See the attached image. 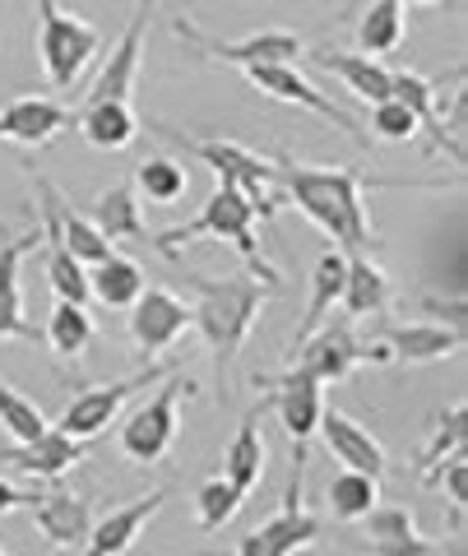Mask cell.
<instances>
[{
	"instance_id": "cell-1",
	"label": "cell",
	"mask_w": 468,
	"mask_h": 556,
	"mask_svg": "<svg viewBox=\"0 0 468 556\" xmlns=\"http://www.w3.org/2000/svg\"><path fill=\"white\" fill-rule=\"evenodd\" d=\"M274 186L283 190V204H292L302 218L339 241V251H371V218H367V177L353 167H320L298 163L279 153L274 163Z\"/></svg>"
},
{
	"instance_id": "cell-4",
	"label": "cell",
	"mask_w": 468,
	"mask_h": 556,
	"mask_svg": "<svg viewBox=\"0 0 468 556\" xmlns=\"http://www.w3.org/2000/svg\"><path fill=\"white\" fill-rule=\"evenodd\" d=\"M149 130L163 135V139H172V144H177L181 153L200 159L204 167H214V177H218L223 186H237L241 195H251L260 223H269L274 214H279L283 190L274 186V163H265V159H260V153H251L246 144H237V139H190V135H181V130L163 126V121H149Z\"/></svg>"
},
{
	"instance_id": "cell-14",
	"label": "cell",
	"mask_w": 468,
	"mask_h": 556,
	"mask_svg": "<svg viewBox=\"0 0 468 556\" xmlns=\"http://www.w3.org/2000/svg\"><path fill=\"white\" fill-rule=\"evenodd\" d=\"M84 455H89V441H79L51 422L38 441H14L10 450H0V468H14V473L38 482H61L71 468L84 464Z\"/></svg>"
},
{
	"instance_id": "cell-19",
	"label": "cell",
	"mask_w": 468,
	"mask_h": 556,
	"mask_svg": "<svg viewBox=\"0 0 468 556\" xmlns=\"http://www.w3.org/2000/svg\"><path fill=\"white\" fill-rule=\"evenodd\" d=\"M380 343L390 348V362H408V367H422V362H445L464 348V325H441V320H408V325H390Z\"/></svg>"
},
{
	"instance_id": "cell-24",
	"label": "cell",
	"mask_w": 468,
	"mask_h": 556,
	"mask_svg": "<svg viewBox=\"0 0 468 556\" xmlns=\"http://www.w3.org/2000/svg\"><path fill=\"white\" fill-rule=\"evenodd\" d=\"M349 255V274H343V316L349 320H367L380 316L394 302V278L371 260V251H343Z\"/></svg>"
},
{
	"instance_id": "cell-13",
	"label": "cell",
	"mask_w": 468,
	"mask_h": 556,
	"mask_svg": "<svg viewBox=\"0 0 468 556\" xmlns=\"http://www.w3.org/2000/svg\"><path fill=\"white\" fill-rule=\"evenodd\" d=\"M159 376H163V367H149V371L130 376V380H116V386H89V390H79L71 404H65V413L56 417V427L71 431V437H79V441H93V437H102V431L116 422V413L130 404V394L153 386Z\"/></svg>"
},
{
	"instance_id": "cell-15",
	"label": "cell",
	"mask_w": 468,
	"mask_h": 556,
	"mask_svg": "<svg viewBox=\"0 0 468 556\" xmlns=\"http://www.w3.org/2000/svg\"><path fill=\"white\" fill-rule=\"evenodd\" d=\"M390 93L418 116V130L431 135V153H450V159L464 167L459 139L445 126V84L418 75V70H390Z\"/></svg>"
},
{
	"instance_id": "cell-18",
	"label": "cell",
	"mask_w": 468,
	"mask_h": 556,
	"mask_svg": "<svg viewBox=\"0 0 468 556\" xmlns=\"http://www.w3.org/2000/svg\"><path fill=\"white\" fill-rule=\"evenodd\" d=\"M159 0H140L130 14L126 33H121V42L112 47V56L102 61L98 79L89 84V93H84V102H102V98H130L135 89V75H140V51H144V24Z\"/></svg>"
},
{
	"instance_id": "cell-33",
	"label": "cell",
	"mask_w": 468,
	"mask_h": 556,
	"mask_svg": "<svg viewBox=\"0 0 468 556\" xmlns=\"http://www.w3.org/2000/svg\"><path fill=\"white\" fill-rule=\"evenodd\" d=\"M135 195H144L153 204H177L186 190H190V172L167 159V153H153V159H140L135 163Z\"/></svg>"
},
{
	"instance_id": "cell-9",
	"label": "cell",
	"mask_w": 468,
	"mask_h": 556,
	"mask_svg": "<svg viewBox=\"0 0 468 556\" xmlns=\"http://www.w3.org/2000/svg\"><path fill=\"white\" fill-rule=\"evenodd\" d=\"M172 33H177V42H186L195 56L237 65V70L283 65V61H298L302 56V38H298V33H283V28L251 33V38H241V42H218V38H210V33H200L195 24H186V14H181V20H172Z\"/></svg>"
},
{
	"instance_id": "cell-7",
	"label": "cell",
	"mask_w": 468,
	"mask_h": 556,
	"mask_svg": "<svg viewBox=\"0 0 468 556\" xmlns=\"http://www.w3.org/2000/svg\"><path fill=\"white\" fill-rule=\"evenodd\" d=\"M181 394H190V380L167 376L163 390L126 417L116 445H121V455H126L130 464L149 468V464L167 459V450L177 445V437H181Z\"/></svg>"
},
{
	"instance_id": "cell-37",
	"label": "cell",
	"mask_w": 468,
	"mask_h": 556,
	"mask_svg": "<svg viewBox=\"0 0 468 556\" xmlns=\"http://www.w3.org/2000/svg\"><path fill=\"white\" fill-rule=\"evenodd\" d=\"M241 501H246V492H237V486L228 482V478H210L195 492V515H200V529L204 533H218L223 525H228V519L241 510Z\"/></svg>"
},
{
	"instance_id": "cell-10",
	"label": "cell",
	"mask_w": 468,
	"mask_h": 556,
	"mask_svg": "<svg viewBox=\"0 0 468 556\" xmlns=\"http://www.w3.org/2000/svg\"><path fill=\"white\" fill-rule=\"evenodd\" d=\"M246 79H251L265 98H274V102H292V108H306L311 116L329 121V126H339L343 135L353 139L357 149H371V135L362 130V121H353L349 112L339 108L334 98H325V93L316 89V84L302 79V75H298V65H292V61H283V65H251V70H246Z\"/></svg>"
},
{
	"instance_id": "cell-2",
	"label": "cell",
	"mask_w": 468,
	"mask_h": 556,
	"mask_svg": "<svg viewBox=\"0 0 468 556\" xmlns=\"http://www.w3.org/2000/svg\"><path fill=\"white\" fill-rule=\"evenodd\" d=\"M186 288L195 292L190 306V325L200 329L204 348L214 357V386H218V404L232 399V367L241 357V343L260 320L265 306V288L255 274H223V278H204V274H186Z\"/></svg>"
},
{
	"instance_id": "cell-35",
	"label": "cell",
	"mask_w": 468,
	"mask_h": 556,
	"mask_svg": "<svg viewBox=\"0 0 468 556\" xmlns=\"http://www.w3.org/2000/svg\"><path fill=\"white\" fill-rule=\"evenodd\" d=\"M47 427H51V422L42 417V408L33 404V399H24L14 386H5V380H0V431H5L10 441H38Z\"/></svg>"
},
{
	"instance_id": "cell-23",
	"label": "cell",
	"mask_w": 468,
	"mask_h": 556,
	"mask_svg": "<svg viewBox=\"0 0 468 556\" xmlns=\"http://www.w3.org/2000/svg\"><path fill=\"white\" fill-rule=\"evenodd\" d=\"M362 538H367L371 552H385V556H437L441 543H431V538L413 525L404 506H376L362 515Z\"/></svg>"
},
{
	"instance_id": "cell-21",
	"label": "cell",
	"mask_w": 468,
	"mask_h": 556,
	"mask_svg": "<svg viewBox=\"0 0 468 556\" xmlns=\"http://www.w3.org/2000/svg\"><path fill=\"white\" fill-rule=\"evenodd\" d=\"M163 501H167V492L159 486V492L130 501V506L107 510L89 529V538H84V552H93V556H121V552H130L135 543H140V533L149 529V519L163 510Z\"/></svg>"
},
{
	"instance_id": "cell-20",
	"label": "cell",
	"mask_w": 468,
	"mask_h": 556,
	"mask_svg": "<svg viewBox=\"0 0 468 556\" xmlns=\"http://www.w3.org/2000/svg\"><path fill=\"white\" fill-rule=\"evenodd\" d=\"M33 519H38L47 543L61 547V552H84V538H89V529H93L89 501L75 496V492H61V486L33 492Z\"/></svg>"
},
{
	"instance_id": "cell-29",
	"label": "cell",
	"mask_w": 468,
	"mask_h": 556,
	"mask_svg": "<svg viewBox=\"0 0 468 556\" xmlns=\"http://www.w3.org/2000/svg\"><path fill=\"white\" fill-rule=\"evenodd\" d=\"M343 274H349V255H343V251H325L316 260V269H311V302H306V316L298 325V334H292V348H298L311 334V329H316L329 316V311L339 306V298H343Z\"/></svg>"
},
{
	"instance_id": "cell-36",
	"label": "cell",
	"mask_w": 468,
	"mask_h": 556,
	"mask_svg": "<svg viewBox=\"0 0 468 556\" xmlns=\"http://www.w3.org/2000/svg\"><path fill=\"white\" fill-rule=\"evenodd\" d=\"M464 422H468V408H464V404H450V408L441 413V422H437V431H431L427 450L418 455V473H422V478H431L441 459H450L455 450H464V437H468Z\"/></svg>"
},
{
	"instance_id": "cell-11",
	"label": "cell",
	"mask_w": 468,
	"mask_h": 556,
	"mask_svg": "<svg viewBox=\"0 0 468 556\" xmlns=\"http://www.w3.org/2000/svg\"><path fill=\"white\" fill-rule=\"evenodd\" d=\"M255 386L269 390L265 408L279 413L283 431L292 437V455H306V445H311V437H316V427H320V413H325V386L320 380H311V376H302L298 367H288L279 376H255Z\"/></svg>"
},
{
	"instance_id": "cell-17",
	"label": "cell",
	"mask_w": 468,
	"mask_h": 556,
	"mask_svg": "<svg viewBox=\"0 0 468 556\" xmlns=\"http://www.w3.org/2000/svg\"><path fill=\"white\" fill-rule=\"evenodd\" d=\"M320 441L325 450L334 455L343 468H357V473H371V478H385L390 473V455L385 445L371 437V427H362L357 417L339 413V408H325L320 413Z\"/></svg>"
},
{
	"instance_id": "cell-27",
	"label": "cell",
	"mask_w": 468,
	"mask_h": 556,
	"mask_svg": "<svg viewBox=\"0 0 468 556\" xmlns=\"http://www.w3.org/2000/svg\"><path fill=\"white\" fill-rule=\"evenodd\" d=\"M260 413H265V404H255L246 417L237 422V437L228 441V450H223V478H228L237 492H255L260 478H265V441H260Z\"/></svg>"
},
{
	"instance_id": "cell-38",
	"label": "cell",
	"mask_w": 468,
	"mask_h": 556,
	"mask_svg": "<svg viewBox=\"0 0 468 556\" xmlns=\"http://www.w3.org/2000/svg\"><path fill=\"white\" fill-rule=\"evenodd\" d=\"M371 139H385V144H408L418 139V116H413L394 93L371 102Z\"/></svg>"
},
{
	"instance_id": "cell-40",
	"label": "cell",
	"mask_w": 468,
	"mask_h": 556,
	"mask_svg": "<svg viewBox=\"0 0 468 556\" xmlns=\"http://www.w3.org/2000/svg\"><path fill=\"white\" fill-rule=\"evenodd\" d=\"M24 506H33V492H24V486H14V482L0 478V515H14Z\"/></svg>"
},
{
	"instance_id": "cell-41",
	"label": "cell",
	"mask_w": 468,
	"mask_h": 556,
	"mask_svg": "<svg viewBox=\"0 0 468 556\" xmlns=\"http://www.w3.org/2000/svg\"><path fill=\"white\" fill-rule=\"evenodd\" d=\"M394 5H404V10H413V5H441V0H394Z\"/></svg>"
},
{
	"instance_id": "cell-30",
	"label": "cell",
	"mask_w": 468,
	"mask_h": 556,
	"mask_svg": "<svg viewBox=\"0 0 468 556\" xmlns=\"http://www.w3.org/2000/svg\"><path fill=\"white\" fill-rule=\"evenodd\" d=\"M93 334H98V329H93L89 306L56 298V306H51V316H47V329H42V339H47L51 353L65 357V362H79L84 353H89Z\"/></svg>"
},
{
	"instance_id": "cell-28",
	"label": "cell",
	"mask_w": 468,
	"mask_h": 556,
	"mask_svg": "<svg viewBox=\"0 0 468 556\" xmlns=\"http://www.w3.org/2000/svg\"><path fill=\"white\" fill-rule=\"evenodd\" d=\"M98 228H102V237L112 241H144L149 237V228H144V214H140V195H135V186L130 181H116V186H107L102 195L93 200V214H89Z\"/></svg>"
},
{
	"instance_id": "cell-6",
	"label": "cell",
	"mask_w": 468,
	"mask_h": 556,
	"mask_svg": "<svg viewBox=\"0 0 468 556\" xmlns=\"http://www.w3.org/2000/svg\"><path fill=\"white\" fill-rule=\"evenodd\" d=\"M98 51H102V33L89 20L61 10L56 0H38V61L51 89H71Z\"/></svg>"
},
{
	"instance_id": "cell-12",
	"label": "cell",
	"mask_w": 468,
	"mask_h": 556,
	"mask_svg": "<svg viewBox=\"0 0 468 556\" xmlns=\"http://www.w3.org/2000/svg\"><path fill=\"white\" fill-rule=\"evenodd\" d=\"M130 343L140 357H159L190 329V302L167 288H149L130 306Z\"/></svg>"
},
{
	"instance_id": "cell-26",
	"label": "cell",
	"mask_w": 468,
	"mask_h": 556,
	"mask_svg": "<svg viewBox=\"0 0 468 556\" xmlns=\"http://www.w3.org/2000/svg\"><path fill=\"white\" fill-rule=\"evenodd\" d=\"M311 65H320L325 75H334L349 84V93L357 98H367V102H380V98H390V65L380 61V56H367V51H311Z\"/></svg>"
},
{
	"instance_id": "cell-34",
	"label": "cell",
	"mask_w": 468,
	"mask_h": 556,
	"mask_svg": "<svg viewBox=\"0 0 468 556\" xmlns=\"http://www.w3.org/2000/svg\"><path fill=\"white\" fill-rule=\"evenodd\" d=\"M376 501H380V478H371V473L343 468V473L329 482V515H334L339 525H357Z\"/></svg>"
},
{
	"instance_id": "cell-5",
	"label": "cell",
	"mask_w": 468,
	"mask_h": 556,
	"mask_svg": "<svg viewBox=\"0 0 468 556\" xmlns=\"http://www.w3.org/2000/svg\"><path fill=\"white\" fill-rule=\"evenodd\" d=\"M367 362L385 367L390 348L357 339L353 320L334 316V311H329V316L311 329L298 348H292V367H298L302 376H311V380H320V386H339V380H349L357 367H367Z\"/></svg>"
},
{
	"instance_id": "cell-42",
	"label": "cell",
	"mask_w": 468,
	"mask_h": 556,
	"mask_svg": "<svg viewBox=\"0 0 468 556\" xmlns=\"http://www.w3.org/2000/svg\"><path fill=\"white\" fill-rule=\"evenodd\" d=\"M0 552H5V547H0Z\"/></svg>"
},
{
	"instance_id": "cell-22",
	"label": "cell",
	"mask_w": 468,
	"mask_h": 556,
	"mask_svg": "<svg viewBox=\"0 0 468 556\" xmlns=\"http://www.w3.org/2000/svg\"><path fill=\"white\" fill-rule=\"evenodd\" d=\"M38 241L42 232L28 228L24 237H10L0 247V339H38V325L24 316V292H20V265Z\"/></svg>"
},
{
	"instance_id": "cell-3",
	"label": "cell",
	"mask_w": 468,
	"mask_h": 556,
	"mask_svg": "<svg viewBox=\"0 0 468 556\" xmlns=\"http://www.w3.org/2000/svg\"><path fill=\"white\" fill-rule=\"evenodd\" d=\"M255 223H260V214H255V204H251V195H241L237 186H214V195L204 200V208H200V218L195 223H181V228H167L153 247H159L167 260H177V247L181 241H195V237H218V241H228V247L246 260V269L260 278V283H279V269L269 265L265 255H260V241H255Z\"/></svg>"
},
{
	"instance_id": "cell-25",
	"label": "cell",
	"mask_w": 468,
	"mask_h": 556,
	"mask_svg": "<svg viewBox=\"0 0 468 556\" xmlns=\"http://www.w3.org/2000/svg\"><path fill=\"white\" fill-rule=\"evenodd\" d=\"M75 126L93 149H130L140 135V116H135L130 98H102V102H79Z\"/></svg>"
},
{
	"instance_id": "cell-8",
	"label": "cell",
	"mask_w": 468,
	"mask_h": 556,
	"mask_svg": "<svg viewBox=\"0 0 468 556\" xmlns=\"http://www.w3.org/2000/svg\"><path fill=\"white\" fill-rule=\"evenodd\" d=\"M302 482H306V455H292V473H288V492H283L279 515L241 538L237 543L241 556H288V552L306 547L311 538H320V515H311L302 506Z\"/></svg>"
},
{
	"instance_id": "cell-31",
	"label": "cell",
	"mask_w": 468,
	"mask_h": 556,
	"mask_svg": "<svg viewBox=\"0 0 468 556\" xmlns=\"http://www.w3.org/2000/svg\"><path fill=\"white\" fill-rule=\"evenodd\" d=\"M144 292V269L135 265L130 255H107L98 260V265H89V298H98L102 306L112 311H126L135 298Z\"/></svg>"
},
{
	"instance_id": "cell-39",
	"label": "cell",
	"mask_w": 468,
	"mask_h": 556,
	"mask_svg": "<svg viewBox=\"0 0 468 556\" xmlns=\"http://www.w3.org/2000/svg\"><path fill=\"white\" fill-rule=\"evenodd\" d=\"M427 482H441L445 496H450V515H455V533L464 529V501H468V464H464V450H455L450 459L437 464V473Z\"/></svg>"
},
{
	"instance_id": "cell-32",
	"label": "cell",
	"mask_w": 468,
	"mask_h": 556,
	"mask_svg": "<svg viewBox=\"0 0 468 556\" xmlns=\"http://www.w3.org/2000/svg\"><path fill=\"white\" fill-rule=\"evenodd\" d=\"M404 20H408L404 5L371 0L357 20V51H367V56H390V51H399V42H404Z\"/></svg>"
},
{
	"instance_id": "cell-16",
	"label": "cell",
	"mask_w": 468,
	"mask_h": 556,
	"mask_svg": "<svg viewBox=\"0 0 468 556\" xmlns=\"http://www.w3.org/2000/svg\"><path fill=\"white\" fill-rule=\"evenodd\" d=\"M71 126H75V108H65L61 98H14L0 108V144L47 149Z\"/></svg>"
}]
</instances>
